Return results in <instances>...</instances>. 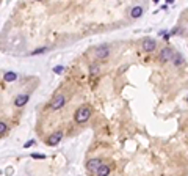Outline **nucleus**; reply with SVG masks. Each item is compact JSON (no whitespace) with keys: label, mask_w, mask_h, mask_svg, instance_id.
Wrapping results in <instances>:
<instances>
[{"label":"nucleus","mask_w":188,"mask_h":176,"mask_svg":"<svg viewBox=\"0 0 188 176\" xmlns=\"http://www.w3.org/2000/svg\"><path fill=\"white\" fill-rule=\"evenodd\" d=\"M89 116H91V109L88 105H83V107H80V109H77L75 110V113H74V120L77 121V123H86V121L89 120Z\"/></svg>","instance_id":"obj_1"},{"label":"nucleus","mask_w":188,"mask_h":176,"mask_svg":"<svg viewBox=\"0 0 188 176\" xmlns=\"http://www.w3.org/2000/svg\"><path fill=\"white\" fill-rule=\"evenodd\" d=\"M174 55H176V53H174L169 47H163L162 51H160V53H158V58H160L162 63H168V61H172Z\"/></svg>","instance_id":"obj_2"},{"label":"nucleus","mask_w":188,"mask_h":176,"mask_svg":"<svg viewBox=\"0 0 188 176\" xmlns=\"http://www.w3.org/2000/svg\"><path fill=\"white\" fill-rule=\"evenodd\" d=\"M65 104H66V98L63 96V94H57V96L52 99V102H50V107H52L53 110H60Z\"/></svg>","instance_id":"obj_3"},{"label":"nucleus","mask_w":188,"mask_h":176,"mask_svg":"<svg viewBox=\"0 0 188 176\" xmlns=\"http://www.w3.org/2000/svg\"><path fill=\"white\" fill-rule=\"evenodd\" d=\"M94 53H96V58H99V60H104V58H107L108 57V46L107 44H100V46H97L94 49Z\"/></svg>","instance_id":"obj_4"},{"label":"nucleus","mask_w":188,"mask_h":176,"mask_svg":"<svg viewBox=\"0 0 188 176\" xmlns=\"http://www.w3.org/2000/svg\"><path fill=\"white\" fill-rule=\"evenodd\" d=\"M157 49V41L152 38H146L144 43H143V51L144 52H154Z\"/></svg>","instance_id":"obj_5"},{"label":"nucleus","mask_w":188,"mask_h":176,"mask_svg":"<svg viewBox=\"0 0 188 176\" xmlns=\"http://www.w3.org/2000/svg\"><path fill=\"white\" fill-rule=\"evenodd\" d=\"M61 138H63V132H55V134H52L47 138V145L49 146H55L57 143H60V140H61Z\"/></svg>","instance_id":"obj_6"},{"label":"nucleus","mask_w":188,"mask_h":176,"mask_svg":"<svg viewBox=\"0 0 188 176\" xmlns=\"http://www.w3.org/2000/svg\"><path fill=\"white\" fill-rule=\"evenodd\" d=\"M102 165V162H100V159H89L88 162H86V168L91 170V171H97V168Z\"/></svg>","instance_id":"obj_7"},{"label":"nucleus","mask_w":188,"mask_h":176,"mask_svg":"<svg viewBox=\"0 0 188 176\" xmlns=\"http://www.w3.org/2000/svg\"><path fill=\"white\" fill-rule=\"evenodd\" d=\"M28 94H19V96H16L14 99V105L16 107H22V105H25L27 102H28Z\"/></svg>","instance_id":"obj_8"},{"label":"nucleus","mask_w":188,"mask_h":176,"mask_svg":"<svg viewBox=\"0 0 188 176\" xmlns=\"http://www.w3.org/2000/svg\"><path fill=\"white\" fill-rule=\"evenodd\" d=\"M108 175H110V167L105 164H102L96 171V176H108Z\"/></svg>","instance_id":"obj_9"},{"label":"nucleus","mask_w":188,"mask_h":176,"mask_svg":"<svg viewBox=\"0 0 188 176\" xmlns=\"http://www.w3.org/2000/svg\"><path fill=\"white\" fill-rule=\"evenodd\" d=\"M141 14H143V8H141V6H133L130 10V16L133 17V19H138Z\"/></svg>","instance_id":"obj_10"},{"label":"nucleus","mask_w":188,"mask_h":176,"mask_svg":"<svg viewBox=\"0 0 188 176\" xmlns=\"http://www.w3.org/2000/svg\"><path fill=\"white\" fill-rule=\"evenodd\" d=\"M17 79V74L13 73V71H8V73L3 74V80H6V82H14Z\"/></svg>","instance_id":"obj_11"},{"label":"nucleus","mask_w":188,"mask_h":176,"mask_svg":"<svg viewBox=\"0 0 188 176\" xmlns=\"http://www.w3.org/2000/svg\"><path fill=\"white\" fill-rule=\"evenodd\" d=\"M172 63H174L176 66H179V65L182 63V57L179 55V53H176V55H174V58H172Z\"/></svg>","instance_id":"obj_12"},{"label":"nucleus","mask_w":188,"mask_h":176,"mask_svg":"<svg viewBox=\"0 0 188 176\" xmlns=\"http://www.w3.org/2000/svg\"><path fill=\"white\" fill-rule=\"evenodd\" d=\"M49 47H41V49H36V51H33L31 52V55H38V53H43V52H45Z\"/></svg>","instance_id":"obj_13"},{"label":"nucleus","mask_w":188,"mask_h":176,"mask_svg":"<svg viewBox=\"0 0 188 176\" xmlns=\"http://www.w3.org/2000/svg\"><path fill=\"white\" fill-rule=\"evenodd\" d=\"M63 71H65V68H63V66H55V68H53V73H55V74H61Z\"/></svg>","instance_id":"obj_14"},{"label":"nucleus","mask_w":188,"mask_h":176,"mask_svg":"<svg viewBox=\"0 0 188 176\" xmlns=\"http://www.w3.org/2000/svg\"><path fill=\"white\" fill-rule=\"evenodd\" d=\"M5 130H6V124L2 121V123H0V135H3V134H5Z\"/></svg>","instance_id":"obj_15"},{"label":"nucleus","mask_w":188,"mask_h":176,"mask_svg":"<svg viewBox=\"0 0 188 176\" xmlns=\"http://www.w3.org/2000/svg\"><path fill=\"white\" fill-rule=\"evenodd\" d=\"M31 145H35V140H28V142L24 143V148H30Z\"/></svg>","instance_id":"obj_16"},{"label":"nucleus","mask_w":188,"mask_h":176,"mask_svg":"<svg viewBox=\"0 0 188 176\" xmlns=\"http://www.w3.org/2000/svg\"><path fill=\"white\" fill-rule=\"evenodd\" d=\"M31 157H33V159H45L44 154H31Z\"/></svg>","instance_id":"obj_17"},{"label":"nucleus","mask_w":188,"mask_h":176,"mask_svg":"<svg viewBox=\"0 0 188 176\" xmlns=\"http://www.w3.org/2000/svg\"><path fill=\"white\" fill-rule=\"evenodd\" d=\"M89 73H91V76H93V74H97V66H91Z\"/></svg>","instance_id":"obj_18"},{"label":"nucleus","mask_w":188,"mask_h":176,"mask_svg":"<svg viewBox=\"0 0 188 176\" xmlns=\"http://www.w3.org/2000/svg\"><path fill=\"white\" fill-rule=\"evenodd\" d=\"M187 101H188V96H187Z\"/></svg>","instance_id":"obj_19"}]
</instances>
